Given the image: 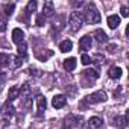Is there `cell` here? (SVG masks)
Returning <instances> with one entry per match:
<instances>
[{"mask_svg":"<svg viewBox=\"0 0 129 129\" xmlns=\"http://www.w3.org/2000/svg\"><path fill=\"white\" fill-rule=\"evenodd\" d=\"M82 17H84V21L88 23V24L100 23V14H99V11H97L94 3H87L85 5V11H84Z\"/></svg>","mask_w":129,"mask_h":129,"instance_id":"cell-1","label":"cell"},{"mask_svg":"<svg viewBox=\"0 0 129 129\" xmlns=\"http://www.w3.org/2000/svg\"><path fill=\"white\" fill-rule=\"evenodd\" d=\"M106 99H108V96H106V93L105 91H96V93H93V94H90V96H87L81 103H79V108H87V106H90V105H96V103H102V102H106Z\"/></svg>","mask_w":129,"mask_h":129,"instance_id":"cell-2","label":"cell"},{"mask_svg":"<svg viewBox=\"0 0 129 129\" xmlns=\"http://www.w3.org/2000/svg\"><path fill=\"white\" fill-rule=\"evenodd\" d=\"M69 26H70V29L73 32H78L84 26V17H82V14L78 12V11L72 12L70 17H69Z\"/></svg>","mask_w":129,"mask_h":129,"instance_id":"cell-3","label":"cell"},{"mask_svg":"<svg viewBox=\"0 0 129 129\" xmlns=\"http://www.w3.org/2000/svg\"><path fill=\"white\" fill-rule=\"evenodd\" d=\"M82 121H84L82 115L70 114V115H67V117H66V120H64V126L72 129V127H75V126H82Z\"/></svg>","mask_w":129,"mask_h":129,"instance_id":"cell-4","label":"cell"},{"mask_svg":"<svg viewBox=\"0 0 129 129\" xmlns=\"http://www.w3.org/2000/svg\"><path fill=\"white\" fill-rule=\"evenodd\" d=\"M0 112H2V115H3V118H5V120H9V118H11V117L14 115V112H15V109H14V105H12V102L6 100V103H5L3 109H0Z\"/></svg>","mask_w":129,"mask_h":129,"instance_id":"cell-5","label":"cell"},{"mask_svg":"<svg viewBox=\"0 0 129 129\" xmlns=\"http://www.w3.org/2000/svg\"><path fill=\"white\" fill-rule=\"evenodd\" d=\"M91 46H93V38H91L90 35H85V37H82V38H81V41H79V49H81L82 52L90 50V49H91Z\"/></svg>","mask_w":129,"mask_h":129,"instance_id":"cell-6","label":"cell"},{"mask_svg":"<svg viewBox=\"0 0 129 129\" xmlns=\"http://www.w3.org/2000/svg\"><path fill=\"white\" fill-rule=\"evenodd\" d=\"M66 103H67V97L62 96V94H58V96H55V97L52 99V105H53V108H56V109L66 106Z\"/></svg>","mask_w":129,"mask_h":129,"instance_id":"cell-7","label":"cell"},{"mask_svg":"<svg viewBox=\"0 0 129 129\" xmlns=\"http://www.w3.org/2000/svg\"><path fill=\"white\" fill-rule=\"evenodd\" d=\"M12 41L17 44V46H20V44H23L24 43V32L21 30V29H14L12 30Z\"/></svg>","mask_w":129,"mask_h":129,"instance_id":"cell-8","label":"cell"},{"mask_svg":"<svg viewBox=\"0 0 129 129\" xmlns=\"http://www.w3.org/2000/svg\"><path fill=\"white\" fill-rule=\"evenodd\" d=\"M53 14H55V6H53V2L47 0V2L44 3V6H43V15L47 18V17H52Z\"/></svg>","mask_w":129,"mask_h":129,"instance_id":"cell-9","label":"cell"},{"mask_svg":"<svg viewBox=\"0 0 129 129\" xmlns=\"http://www.w3.org/2000/svg\"><path fill=\"white\" fill-rule=\"evenodd\" d=\"M82 75H84V78H85V79H88L90 82H93V81L99 79V72H97L96 69H87L85 72H82Z\"/></svg>","mask_w":129,"mask_h":129,"instance_id":"cell-10","label":"cell"},{"mask_svg":"<svg viewBox=\"0 0 129 129\" xmlns=\"http://www.w3.org/2000/svg\"><path fill=\"white\" fill-rule=\"evenodd\" d=\"M102 124H103V120L100 118V117H91L88 121H87V126L90 127V129H99V127H102Z\"/></svg>","mask_w":129,"mask_h":129,"instance_id":"cell-11","label":"cell"},{"mask_svg":"<svg viewBox=\"0 0 129 129\" xmlns=\"http://www.w3.org/2000/svg\"><path fill=\"white\" fill-rule=\"evenodd\" d=\"M114 126H117V129H124L127 126V117L126 115H117L114 118Z\"/></svg>","mask_w":129,"mask_h":129,"instance_id":"cell-12","label":"cell"},{"mask_svg":"<svg viewBox=\"0 0 129 129\" xmlns=\"http://www.w3.org/2000/svg\"><path fill=\"white\" fill-rule=\"evenodd\" d=\"M37 106H38V114L41 115L44 111H46V106H47V102H46V97L38 94L37 96Z\"/></svg>","mask_w":129,"mask_h":129,"instance_id":"cell-13","label":"cell"},{"mask_svg":"<svg viewBox=\"0 0 129 129\" xmlns=\"http://www.w3.org/2000/svg\"><path fill=\"white\" fill-rule=\"evenodd\" d=\"M94 38H96V41L100 43V44H103V43L108 41V35H106L105 30H102V29H97V30L94 32Z\"/></svg>","mask_w":129,"mask_h":129,"instance_id":"cell-14","label":"cell"},{"mask_svg":"<svg viewBox=\"0 0 129 129\" xmlns=\"http://www.w3.org/2000/svg\"><path fill=\"white\" fill-rule=\"evenodd\" d=\"M18 96H20V87H18V85L9 88V93H8V100H9V102H14Z\"/></svg>","mask_w":129,"mask_h":129,"instance_id":"cell-15","label":"cell"},{"mask_svg":"<svg viewBox=\"0 0 129 129\" xmlns=\"http://www.w3.org/2000/svg\"><path fill=\"white\" fill-rule=\"evenodd\" d=\"M73 49V43L70 41V40H64L61 44H59V50L62 52V53H67V52H70Z\"/></svg>","mask_w":129,"mask_h":129,"instance_id":"cell-16","label":"cell"},{"mask_svg":"<svg viewBox=\"0 0 129 129\" xmlns=\"http://www.w3.org/2000/svg\"><path fill=\"white\" fill-rule=\"evenodd\" d=\"M64 69H66L67 72H72L76 69V58H69L64 61Z\"/></svg>","mask_w":129,"mask_h":129,"instance_id":"cell-17","label":"cell"},{"mask_svg":"<svg viewBox=\"0 0 129 129\" xmlns=\"http://www.w3.org/2000/svg\"><path fill=\"white\" fill-rule=\"evenodd\" d=\"M118 24H120V17L118 15H109L108 17V26L111 29H117Z\"/></svg>","mask_w":129,"mask_h":129,"instance_id":"cell-18","label":"cell"},{"mask_svg":"<svg viewBox=\"0 0 129 129\" xmlns=\"http://www.w3.org/2000/svg\"><path fill=\"white\" fill-rule=\"evenodd\" d=\"M108 76H109L111 79H120V76H121V69H120V67H111V69L108 70Z\"/></svg>","mask_w":129,"mask_h":129,"instance_id":"cell-19","label":"cell"},{"mask_svg":"<svg viewBox=\"0 0 129 129\" xmlns=\"http://www.w3.org/2000/svg\"><path fill=\"white\" fill-rule=\"evenodd\" d=\"M11 61H12V58L8 53H0V67H8Z\"/></svg>","mask_w":129,"mask_h":129,"instance_id":"cell-20","label":"cell"},{"mask_svg":"<svg viewBox=\"0 0 129 129\" xmlns=\"http://www.w3.org/2000/svg\"><path fill=\"white\" fill-rule=\"evenodd\" d=\"M64 20H66V17H64V15H59L58 18H55L53 20V27H56L58 30H61L64 27Z\"/></svg>","mask_w":129,"mask_h":129,"instance_id":"cell-21","label":"cell"},{"mask_svg":"<svg viewBox=\"0 0 129 129\" xmlns=\"http://www.w3.org/2000/svg\"><path fill=\"white\" fill-rule=\"evenodd\" d=\"M35 11H37V2L35 0H30V2L27 3V6H26V14L29 15V14H32Z\"/></svg>","mask_w":129,"mask_h":129,"instance_id":"cell-22","label":"cell"},{"mask_svg":"<svg viewBox=\"0 0 129 129\" xmlns=\"http://www.w3.org/2000/svg\"><path fill=\"white\" fill-rule=\"evenodd\" d=\"M53 53H52V50H44V52H41V53H37V58L40 59V61H46L47 58H50Z\"/></svg>","mask_w":129,"mask_h":129,"instance_id":"cell-23","label":"cell"},{"mask_svg":"<svg viewBox=\"0 0 129 129\" xmlns=\"http://www.w3.org/2000/svg\"><path fill=\"white\" fill-rule=\"evenodd\" d=\"M17 50H18V56H20V58L23 59V58L26 56V53H27V46H26V43H23V44H20Z\"/></svg>","mask_w":129,"mask_h":129,"instance_id":"cell-24","label":"cell"},{"mask_svg":"<svg viewBox=\"0 0 129 129\" xmlns=\"http://www.w3.org/2000/svg\"><path fill=\"white\" fill-rule=\"evenodd\" d=\"M14 9H15V5H12V3H11V5H5V8H3V11H5V12H3V14L9 17V15H12Z\"/></svg>","mask_w":129,"mask_h":129,"instance_id":"cell-25","label":"cell"},{"mask_svg":"<svg viewBox=\"0 0 129 129\" xmlns=\"http://www.w3.org/2000/svg\"><path fill=\"white\" fill-rule=\"evenodd\" d=\"M35 23H37V26H44V23H46V17H44L43 14H38Z\"/></svg>","mask_w":129,"mask_h":129,"instance_id":"cell-26","label":"cell"},{"mask_svg":"<svg viewBox=\"0 0 129 129\" xmlns=\"http://www.w3.org/2000/svg\"><path fill=\"white\" fill-rule=\"evenodd\" d=\"M12 61H14V64H12V66H14L15 69L21 67V64H23V59H21L20 56H15V58H12Z\"/></svg>","mask_w":129,"mask_h":129,"instance_id":"cell-27","label":"cell"},{"mask_svg":"<svg viewBox=\"0 0 129 129\" xmlns=\"http://www.w3.org/2000/svg\"><path fill=\"white\" fill-rule=\"evenodd\" d=\"M81 62L84 64V66H88V64H91V58H90L88 55H85V53H84V55L81 56Z\"/></svg>","mask_w":129,"mask_h":129,"instance_id":"cell-28","label":"cell"},{"mask_svg":"<svg viewBox=\"0 0 129 129\" xmlns=\"http://www.w3.org/2000/svg\"><path fill=\"white\" fill-rule=\"evenodd\" d=\"M93 61H94L96 64H102V62H103V56L96 55V56H93V58H91V62H93Z\"/></svg>","mask_w":129,"mask_h":129,"instance_id":"cell-29","label":"cell"},{"mask_svg":"<svg viewBox=\"0 0 129 129\" xmlns=\"http://www.w3.org/2000/svg\"><path fill=\"white\" fill-rule=\"evenodd\" d=\"M120 11H121V15H123V17H129V8H127V6H121Z\"/></svg>","mask_w":129,"mask_h":129,"instance_id":"cell-30","label":"cell"},{"mask_svg":"<svg viewBox=\"0 0 129 129\" xmlns=\"http://www.w3.org/2000/svg\"><path fill=\"white\" fill-rule=\"evenodd\" d=\"M6 27H8V26H6V23H5L3 20H0V32H5V30H6Z\"/></svg>","mask_w":129,"mask_h":129,"instance_id":"cell-31","label":"cell"},{"mask_svg":"<svg viewBox=\"0 0 129 129\" xmlns=\"http://www.w3.org/2000/svg\"><path fill=\"white\" fill-rule=\"evenodd\" d=\"M115 49H117V47H115V46H114V44H109V46H108V50H109V52H111V53H112V52H114V50H115Z\"/></svg>","mask_w":129,"mask_h":129,"instance_id":"cell-32","label":"cell"},{"mask_svg":"<svg viewBox=\"0 0 129 129\" xmlns=\"http://www.w3.org/2000/svg\"><path fill=\"white\" fill-rule=\"evenodd\" d=\"M82 5H84V2H76L75 3V6H82Z\"/></svg>","mask_w":129,"mask_h":129,"instance_id":"cell-33","label":"cell"},{"mask_svg":"<svg viewBox=\"0 0 129 129\" xmlns=\"http://www.w3.org/2000/svg\"><path fill=\"white\" fill-rule=\"evenodd\" d=\"M0 76H2V72H0Z\"/></svg>","mask_w":129,"mask_h":129,"instance_id":"cell-34","label":"cell"},{"mask_svg":"<svg viewBox=\"0 0 129 129\" xmlns=\"http://www.w3.org/2000/svg\"><path fill=\"white\" fill-rule=\"evenodd\" d=\"M0 109H2V108H0Z\"/></svg>","mask_w":129,"mask_h":129,"instance_id":"cell-35","label":"cell"}]
</instances>
